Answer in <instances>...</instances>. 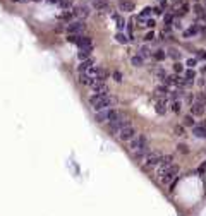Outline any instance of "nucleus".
<instances>
[{
  "instance_id": "nucleus-1",
  "label": "nucleus",
  "mask_w": 206,
  "mask_h": 216,
  "mask_svg": "<svg viewBox=\"0 0 206 216\" xmlns=\"http://www.w3.org/2000/svg\"><path fill=\"white\" fill-rule=\"evenodd\" d=\"M115 103V98L110 96L108 93L107 95H91L89 96V105L93 106L95 112H101V110H108L112 108Z\"/></svg>"
},
{
  "instance_id": "nucleus-2",
  "label": "nucleus",
  "mask_w": 206,
  "mask_h": 216,
  "mask_svg": "<svg viewBox=\"0 0 206 216\" xmlns=\"http://www.w3.org/2000/svg\"><path fill=\"white\" fill-rule=\"evenodd\" d=\"M179 165H170V166H167L165 170H162V172H158V180H160V184H163V185H168L174 178L179 175Z\"/></svg>"
},
{
  "instance_id": "nucleus-3",
  "label": "nucleus",
  "mask_w": 206,
  "mask_h": 216,
  "mask_svg": "<svg viewBox=\"0 0 206 216\" xmlns=\"http://www.w3.org/2000/svg\"><path fill=\"white\" fill-rule=\"evenodd\" d=\"M118 117H122V113L118 110H114V108H108V110H101V112H96L95 115V122L96 124H105V122H114L117 120Z\"/></svg>"
},
{
  "instance_id": "nucleus-4",
  "label": "nucleus",
  "mask_w": 206,
  "mask_h": 216,
  "mask_svg": "<svg viewBox=\"0 0 206 216\" xmlns=\"http://www.w3.org/2000/svg\"><path fill=\"white\" fill-rule=\"evenodd\" d=\"M206 112V96L199 95L193 103H191V115L193 117H201Z\"/></svg>"
},
{
  "instance_id": "nucleus-5",
  "label": "nucleus",
  "mask_w": 206,
  "mask_h": 216,
  "mask_svg": "<svg viewBox=\"0 0 206 216\" xmlns=\"http://www.w3.org/2000/svg\"><path fill=\"white\" fill-rule=\"evenodd\" d=\"M146 147H148V137H146L144 134H139V136H136L134 139L129 141V149H131L132 153L146 149Z\"/></svg>"
},
{
  "instance_id": "nucleus-6",
  "label": "nucleus",
  "mask_w": 206,
  "mask_h": 216,
  "mask_svg": "<svg viewBox=\"0 0 206 216\" xmlns=\"http://www.w3.org/2000/svg\"><path fill=\"white\" fill-rule=\"evenodd\" d=\"M162 153L158 151H149L148 155H146L144 158V163H143V168L149 170V168H155V166H158L160 165V160H162Z\"/></svg>"
},
{
  "instance_id": "nucleus-7",
  "label": "nucleus",
  "mask_w": 206,
  "mask_h": 216,
  "mask_svg": "<svg viewBox=\"0 0 206 216\" xmlns=\"http://www.w3.org/2000/svg\"><path fill=\"white\" fill-rule=\"evenodd\" d=\"M127 125H131V120H127L125 117H118L117 120L110 122V124H108V129H110V132H112V134L117 136L118 132L124 129V127H127Z\"/></svg>"
},
{
  "instance_id": "nucleus-8",
  "label": "nucleus",
  "mask_w": 206,
  "mask_h": 216,
  "mask_svg": "<svg viewBox=\"0 0 206 216\" xmlns=\"http://www.w3.org/2000/svg\"><path fill=\"white\" fill-rule=\"evenodd\" d=\"M136 136H137L136 134V129H134V127H132V124H131V125L124 127V129L117 134V137L120 139V141H124V143H129V141H131V139H134Z\"/></svg>"
},
{
  "instance_id": "nucleus-9",
  "label": "nucleus",
  "mask_w": 206,
  "mask_h": 216,
  "mask_svg": "<svg viewBox=\"0 0 206 216\" xmlns=\"http://www.w3.org/2000/svg\"><path fill=\"white\" fill-rule=\"evenodd\" d=\"M84 28H86V24H84V21L81 19V21H74V22H69V26H67V35H83Z\"/></svg>"
},
{
  "instance_id": "nucleus-10",
  "label": "nucleus",
  "mask_w": 206,
  "mask_h": 216,
  "mask_svg": "<svg viewBox=\"0 0 206 216\" xmlns=\"http://www.w3.org/2000/svg\"><path fill=\"white\" fill-rule=\"evenodd\" d=\"M193 136L194 137H199V139L206 137V120H199V124H196L193 127Z\"/></svg>"
},
{
  "instance_id": "nucleus-11",
  "label": "nucleus",
  "mask_w": 206,
  "mask_h": 216,
  "mask_svg": "<svg viewBox=\"0 0 206 216\" xmlns=\"http://www.w3.org/2000/svg\"><path fill=\"white\" fill-rule=\"evenodd\" d=\"M76 45L79 47V50H88V52H93V41H91L89 36H81Z\"/></svg>"
},
{
  "instance_id": "nucleus-12",
  "label": "nucleus",
  "mask_w": 206,
  "mask_h": 216,
  "mask_svg": "<svg viewBox=\"0 0 206 216\" xmlns=\"http://www.w3.org/2000/svg\"><path fill=\"white\" fill-rule=\"evenodd\" d=\"M155 112L158 113V115H165V113L168 112V103L165 98H158V101L155 103Z\"/></svg>"
},
{
  "instance_id": "nucleus-13",
  "label": "nucleus",
  "mask_w": 206,
  "mask_h": 216,
  "mask_svg": "<svg viewBox=\"0 0 206 216\" xmlns=\"http://www.w3.org/2000/svg\"><path fill=\"white\" fill-rule=\"evenodd\" d=\"M170 165H174V156L172 155H163L162 160H160V165L156 166V173L162 172V170H165L167 166H170Z\"/></svg>"
},
{
  "instance_id": "nucleus-14",
  "label": "nucleus",
  "mask_w": 206,
  "mask_h": 216,
  "mask_svg": "<svg viewBox=\"0 0 206 216\" xmlns=\"http://www.w3.org/2000/svg\"><path fill=\"white\" fill-rule=\"evenodd\" d=\"M91 88H93V93H95V95H107V93H108L105 82H93Z\"/></svg>"
},
{
  "instance_id": "nucleus-15",
  "label": "nucleus",
  "mask_w": 206,
  "mask_h": 216,
  "mask_svg": "<svg viewBox=\"0 0 206 216\" xmlns=\"http://www.w3.org/2000/svg\"><path fill=\"white\" fill-rule=\"evenodd\" d=\"M118 9L122 12H132L134 10V2H131V0H118Z\"/></svg>"
},
{
  "instance_id": "nucleus-16",
  "label": "nucleus",
  "mask_w": 206,
  "mask_h": 216,
  "mask_svg": "<svg viewBox=\"0 0 206 216\" xmlns=\"http://www.w3.org/2000/svg\"><path fill=\"white\" fill-rule=\"evenodd\" d=\"M93 65H95V62H93V58H88V60H83V62H79L77 72H79V74H83V72H88V70L91 69Z\"/></svg>"
},
{
  "instance_id": "nucleus-17",
  "label": "nucleus",
  "mask_w": 206,
  "mask_h": 216,
  "mask_svg": "<svg viewBox=\"0 0 206 216\" xmlns=\"http://www.w3.org/2000/svg\"><path fill=\"white\" fill-rule=\"evenodd\" d=\"M93 7H95L96 10H100V12L110 10V4L107 2V0H95V2H93Z\"/></svg>"
},
{
  "instance_id": "nucleus-18",
  "label": "nucleus",
  "mask_w": 206,
  "mask_h": 216,
  "mask_svg": "<svg viewBox=\"0 0 206 216\" xmlns=\"http://www.w3.org/2000/svg\"><path fill=\"white\" fill-rule=\"evenodd\" d=\"M74 14L76 16H79V17H88L89 16V7L88 5H79V7H76V10H74Z\"/></svg>"
},
{
  "instance_id": "nucleus-19",
  "label": "nucleus",
  "mask_w": 206,
  "mask_h": 216,
  "mask_svg": "<svg viewBox=\"0 0 206 216\" xmlns=\"http://www.w3.org/2000/svg\"><path fill=\"white\" fill-rule=\"evenodd\" d=\"M199 26H196V24H194V26H191L189 28V29H185L184 33H182V36H184V38H193V36H196V35H199Z\"/></svg>"
},
{
  "instance_id": "nucleus-20",
  "label": "nucleus",
  "mask_w": 206,
  "mask_h": 216,
  "mask_svg": "<svg viewBox=\"0 0 206 216\" xmlns=\"http://www.w3.org/2000/svg\"><path fill=\"white\" fill-rule=\"evenodd\" d=\"M168 93H170V91H168V86H165V84H162V86H156V89H155V95L160 96V98H167Z\"/></svg>"
},
{
  "instance_id": "nucleus-21",
  "label": "nucleus",
  "mask_w": 206,
  "mask_h": 216,
  "mask_svg": "<svg viewBox=\"0 0 206 216\" xmlns=\"http://www.w3.org/2000/svg\"><path fill=\"white\" fill-rule=\"evenodd\" d=\"M115 39H117V43H122V45H127L131 39H129V36L125 35V33H122V31H118L117 35H115Z\"/></svg>"
},
{
  "instance_id": "nucleus-22",
  "label": "nucleus",
  "mask_w": 206,
  "mask_h": 216,
  "mask_svg": "<svg viewBox=\"0 0 206 216\" xmlns=\"http://www.w3.org/2000/svg\"><path fill=\"white\" fill-rule=\"evenodd\" d=\"M194 77H196V72H194V69H187V70H184V81H185V82L193 84Z\"/></svg>"
},
{
  "instance_id": "nucleus-23",
  "label": "nucleus",
  "mask_w": 206,
  "mask_h": 216,
  "mask_svg": "<svg viewBox=\"0 0 206 216\" xmlns=\"http://www.w3.org/2000/svg\"><path fill=\"white\" fill-rule=\"evenodd\" d=\"M170 110L174 113H179L180 110H182V101L180 99H172V103H170Z\"/></svg>"
},
{
  "instance_id": "nucleus-24",
  "label": "nucleus",
  "mask_w": 206,
  "mask_h": 216,
  "mask_svg": "<svg viewBox=\"0 0 206 216\" xmlns=\"http://www.w3.org/2000/svg\"><path fill=\"white\" fill-rule=\"evenodd\" d=\"M131 64L134 65V67H143V65H144V58L139 57V55H134L131 58Z\"/></svg>"
},
{
  "instance_id": "nucleus-25",
  "label": "nucleus",
  "mask_w": 206,
  "mask_h": 216,
  "mask_svg": "<svg viewBox=\"0 0 206 216\" xmlns=\"http://www.w3.org/2000/svg\"><path fill=\"white\" fill-rule=\"evenodd\" d=\"M79 82H81V84H86V86H91L93 79L89 77L88 74H79Z\"/></svg>"
},
{
  "instance_id": "nucleus-26",
  "label": "nucleus",
  "mask_w": 206,
  "mask_h": 216,
  "mask_svg": "<svg viewBox=\"0 0 206 216\" xmlns=\"http://www.w3.org/2000/svg\"><path fill=\"white\" fill-rule=\"evenodd\" d=\"M137 55H139V57H143V58H148V57L151 55V50H149V48L146 47V45H143V47L139 48V52H137Z\"/></svg>"
},
{
  "instance_id": "nucleus-27",
  "label": "nucleus",
  "mask_w": 206,
  "mask_h": 216,
  "mask_svg": "<svg viewBox=\"0 0 206 216\" xmlns=\"http://www.w3.org/2000/svg\"><path fill=\"white\" fill-rule=\"evenodd\" d=\"M77 58H79L81 62H83V60H88V58H91V52H88V50H79Z\"/></svg>"
},
{
  "instance_id": "nucleus-28",
  "label": "nucleus",
  "mask_w": 206,
  "mask_h": 216,
  "mask_svg": "<svg viewBox=\"0 0 206 216\" xmlns=\"http://www.w3.org/2000/svg\"><path fill=\"white\" fill-rule=\"evenodd\" d=\"M182 125H184V127H194V125H196L193 115H185V117H184V124H182Z\"/></svg>"
},
{
  "instance_id": "nucleus-29",
  "label": "nucleus",
  "mask_w": 206,
  "mask_h": 216,
  "mask_svg": "<svg viewBox=\"0 0 206 216\" xmlns=\"http://www.w3.org/2000/svg\"><path fill=\"white\" fill-rule=\"evenodd\" d=\"M153 57H155V60L162 62V60H165V57H167V53H165V50H156V52L153 53Z\"/></svg>"
},
{
  "instance_id": "nucleus-30",
  "label": "nucleus",
  "mask_w": 206,
  "mask_h": 216,
  "mask_svg": "<svg viewBox=\"0 0 206 216\" xmlns=\"http://www.w3.org/2000/svg\"><path fill=\"white\" fill-rule=\"evenodd\" d=\"M194 14H196V16H199V17H203V16H204V7H203V5H199V4H196L194 5Z\"/></svg>"
},
{
  "instance_id": "nucleus-31",
  "label": "nucleus",
  "mask_w": 206,
  "mask_h": 216,
  "mask_svg": "<svg viewBox=\"0 0 206 216\" xmlns=\"http://www.w3.org/2000/svg\"><path fill=\"white\" fill-rule=\"evenodd\" d=\"M151 14H153V9H151V7H144V9H143V12L139 14V17L149 19V16H151Z\"/></svg>"
},
{
  "instance_id": "nucleus-32",
  "label": "nucleus",
  "mask_w": 206,
  "mask_h": 216,
  "mask_svg": "<svg viewBox=\"0 0 206 216\" xmlns=\"http://www.w3.org/2000/svg\"><path fill=\"white\" fill-rule=\"evenodd\" d=\"M185 65H187V69H194V67L197 65V58H196V57L187 58V60H185Z\"/></svg>"
},
{
  "instance_id": "nucleus-33",
  "label": "nucleus",
  "mask_w": 206,
  "mask_h": 216,
  "mask_svg": "<svg viewBox=\"0 0 206 216\" xmlns=\"http://www.w3.org/2000/svg\"><path fill=\"white\" fill-rule=\"evenodd\" d=\"M174 132H175V136H179V137H182V136L185 134V127H184V125H177L175 129H174Z\"/></svg>"
},
{
  "instance_id": "nucleus-34",
  "label": "nucleus",
  "mask_w": 206,
  "mask_h": 216,
  "mask_svg": "<svg viewBox=\"0 0 206 216\" xmlns=\"http://www.w3.org/2000/svg\"><path fill=\"white\" fill-rule=\"evenodd\" d=\"M174 70H175L177 74L184 72V64H180V62H175V64H174Z\"/></svg>"
},
{
  "instance_id": "nucleus-35",
  "label": "nucleus",
  "mask_w": 206,
  "mask_h": 216,
  "mask_svg": "<svg viewBox=\"0 0 206 216\" xmlns=\"http://www.w3.org/2000/svg\"><path fill=\"white\" fill-rule=\"evenodd\" d=\"M187 12H189V5L184 4V5H180V9H179V12H177V16H184V14H187Z\"/></svg>"
},
{
  "instance_id": "nucleus-36",
  "label": "nucleus",
  "mask_w": 206,
  "mask_h": 216,
  "mask_svg": "<svg viewBox=\"0 0 206 216\" xmlns=\"http://www.w3.org/2000/svg\"><path fill=\"white\" fill-rule=\"evenodd\" d=\"M168 55H170L175 62H179V58H180V52H179V50H170V53H168Z\"/></svg>"
},
{
  "instance_id": "nucleus-37",
  "label": "nucleus",
  "mask_w": 206,
  "mask_h": 216,
  "mask_svg": "<svg viewBox=\"0 0 206 216\" xmlns=\"http://www.w3.org/2000/svg\"><path fill=\"white\" fill-rule=\"evenodd\" d=\"M83 36V35H81ZM79 35H67V41H70V43H77V39L81 38Z\"/></svg>"
},
{
  "instance_id": "nucleus-38",
  "label": "nucleus",
  "mask_w": 206,
  "mask_h": 216,
  "mask_svg": "<svg viewBox=\"0 0 206 216\" xmlns=\"http://www.w3.org/2000/svg\"><path fill=\"white\" fill-rule=\"evenodd\" d=\"M74 16H76L74 12H69V10H67V12L62 14V19H64V21H70V19L74 17Z\"/></svg>"
},
{
  "instance_id": "nucleus-39",
  "label": "nucleus",
  "mask_w": 206,
  "mask_h": 216,
  "mask_svg": "<svg viewBox=\"0 0 206 216\" xmlns=\"http://www.w3.org/2000/svg\"><path fill=\"white\" fill-rule=\"evenodd\" d=\"M177 149H179V151L182 153V155H187V153H189L187 144H179V146H177Z\"/></svg>"
},
{
  "instance_id": "nucleus-40",
  "label": "nucleus",
  "mask_w": 206,
  "mask_h": 216,
  "mask_svg": "<svg viewBox=\"0 0 206 216\" xmlns=\"http://www.w3.org/2000/svg\"><path fill=\"white\" fill-rule=\"evenodd\" d=\"M163 21H165V24H167V26H170L172 22H174V14H167Z\"/></svg>"
},
{
  "instance_id": "nucleus-41",
  "label": "nucleus",
  "mask_w": 206,
  "mask_h": 216,
  "mask_svg": "<svg viewBox=\"0 0 206 216\" xmlns=\"http://www.w3.org/2000/svg\"><path fill=\"white\" fill-rule=\"evenodd\" d=\"M155 24H156V22H155V19L149 17V19H146V24H144V26H146V28H151V29H153Z\"/></svg>"
},
{
  "instance_id": "nucleus-42",
  "label": "nucleus",
  "mask_w": 206,
  "mask_h": 216,
  "mask_svg": "<svg viewBox=\"0 0 206 216\" xmlns=\"http://www.w3.org/2000/svg\"><path fill=\"white\" fill-rule=\"evenodd\" d=\"M144 39H146V41H151V39H155V33H153V31H149V33H146Z\"/></svg>"
},
{
  "instance_id": "nucleus-43",
  "label": "nucleus",
  "mask_w": 206,
  "mask_h": 216,
  "mask_svg": "<svg viewBox=\"0 0 206 216\" xmlns=\"http://www.w3.org/2000/svg\"><path fill=\"white\" fill-rule=\"evenodd\" d=\"M114 79L117 82H120V81H122V74H120V72H114Z\"/></svg>"
},
{
  "instance_id": "nucleus-44",
  "label": "nucleus",
  "mask_w": 206,
  "mask_h": 216,
  "mask_svg": "<svg viewBox=\"0 0 206 216\" xmlns=\"http://www.w3.org/2000/svg\"><path fill=\"white\" fill-rule=\"evenodd\" d=\"M162 12H163V10H162V7H155V9H153V14H156V16H160Z\"/></svg>"
},
{
  "instance_id": "nucleus-45",
  "label": "nucleus",
  "mask_w": 206,
  "mask_h": 216,
  "mask_svg": "<svg viewBox=\"0 0 206 216\" xmlns=\"http://www.w3.org/2000/svg\"><path fill=\"white\" fill-rule=\"evenodd\" d=\"M50 2H52V4H58V2H60V0H50Z\"/></svg>"
}]
</instances>
